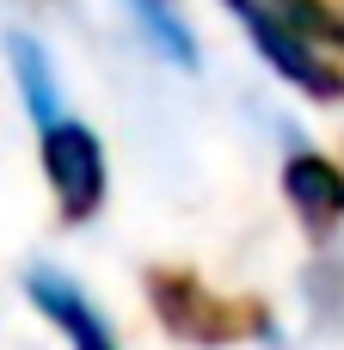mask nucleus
Returning <instances> with one entry per match:
<instances>
[{
	"mask_svg": "<svg viewBox=\"0 0 344 350\" xmlns=\"http://www.w3.org/2000/svg\"><path fill=\"white\" fill-rule=\"evenodd\" d=\"M222 6H228V12L252 31L259 55H265V62H271L289 86H302L308 98H326V105H332V98H344V68H339V62H326V49H314L302 31H289V25H283L265 0H222Z\"/></svg>",
	"mask_w": 344,
	"mask_h": 350,
	"instance_id": "obj_3",
	"label": "nucleus"
},
{
	"mask_svg": "<svg viewBox=\"0 0 344 350\" xmlns=\"http://www.w3.org/2000/svg\"><path fill=\"white\" fill-rule=\"evenodd\" d=\"M6 55H12V74H18V92H25L31 123H37V129L62 123V92H55V68H49L43 43L25 37V31H12V37H6Z\"/></svg>",
	"mask_w": 344,
	"mask_h": 350,
	"instance_id": "obj_6",
	"label": "nucleus"
},
{
	"mask_svg": "<svg viewBox=\"0 0 344 350\" xmlns=\"http://www.w3.org/2000/svg\"><path fill=\"white\" fill-rule=\"evenodd\" d=\"M25 295H31V308L68 338V350H123L117 332H111V320H105V314L80 295V283H68L62 271H49V265L25 271Z\"/></svg>",
	"mask_w": 344,
	"mask_h": 350,
	"instance_id": "obj_4",
	"label": "nucleus"
},
{
	"mask_svg": "<svg viewBox=\"0 0 344 350\" xmlns=\"http://www.w3.org/2000/svg\"><path fill=\"white\" fill-rule=\"evenodd\" d=\"M148 301H154V314L172 338L203 345V350H228V345H246V338L271 332L265 301L215 295L197 271H148Z\"/></svg>",
	"mask_w": 344,
	"mask_h": 350,
	"instance_id": "obj_1",
	"label": "nucleus"
},
{
	"mask_svg": "<svg viewBox=\"0 0 344 350\" xmlns=\"http://www.w3.org/2000/svg\"><path fill=\"white\" fill-rule=\"evenodd\" d=\"M283 197L314 240H332L344 228V166H332L326 154H308V148L289 154L283 160Z\"/></svg>",
	"mask_w": 344,
	"mask_h": 350,
	"instance_id": "obj_5",
	"label": "nucleus"
},
{
	"mask_svg": "<svg viewBox=\"0 0 344 350\" xmlns=\"http://www.w3.org/2000/svg\"><path fill=\"white\" fill-rule=\"evenodd\" d=\"M37 154H43V178L62 203V221H92L105 209V148L86 123L62 117L49 129H37Z\"/></svg>",
	"mask_w": 344,
	"mask_h": 350,
	"instance_id": "obj_2",
	"label": "nucleus"
},
{
	"mask_svg": "<svg viewBox=\"0 0 344 350\" xmlns=\"http://www.w3.org/2000/svg\"><path fill=\"white\" fill-rule=\"evenodd\" d=\"M265 6H271L289 31H302L314 49H339L344 55V18L326 6V0H265Z\"/></svg>",
	"mask_w": 344,
	"mask_h": 350,
	"instance_id": "obj_7",
	"label": "nucleus"
}]
</instances>
